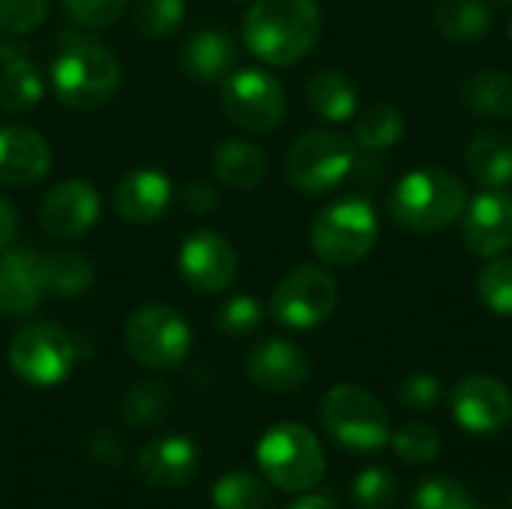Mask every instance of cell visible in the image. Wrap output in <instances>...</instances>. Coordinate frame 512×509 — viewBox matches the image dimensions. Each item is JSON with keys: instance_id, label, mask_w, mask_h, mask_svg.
<instances>
[{"instance_id": "obj_1", "label": "cell", "mask_w": 512, "mask_h": 509, "mask_svg": "<svg viewBox=\"0 0 512 509\" xmlns=\"http://www.w3.org/2000/svg\"><path fill=\"white\" fill-rule=\"evenodd\" d=\"M318 39V0H255L243 21L246 48L270 66H291L303 60Z\"/></svg>"}, {"instance_id": "obj_2", "label": "cell", "mask_w": 512, "mask_h": 509, "mask_svg": "<svg viewBox=\"0 0 512 509\" xmlns=\"http://www.w3.org/2000/svg\"><path fill=\"white\" fill-rule=\"evenodd\" d=\"M123 84L120 60L99 42L75 39L51 60V90L66 108L93 111L108 105Z\"/></svg>"}, {"instance_id": "obj_3", "label": "cell", "mask_w": 512, "mask_h": 509, "mask_svg": "<svg viewBox=\"0 0 512 509\" xmlns=\"http://www.w3.org/2000/svg\"><path fill=\"white\" fill-rule=\"evenodd\" d=\"M465 207L468 195L462 180L441 168H420L405 174L390 195V213L396 225L411 234H435L453 225Z\"/></svg>"}, {"instance_id": "obj_4", "label": "cell", "mask_w": 512, "mask_h": 509, "mask_svg": "<svg viewBox=\"0 0 512 509\" xmlns=\"http://www.w3.org/2000/svg\"><path fill=\"white\" fill-rule=\"evenodd\" d=\"M324 432L351 453H378L390 444V417L384 405L357 384H336L321 402Z\"/></svg>"}, {"instance_id": "obj_5", "label": "cell", "mask_w": 512, "mask_h": 509, "mask_svg": "<svg viewBox=\"0 0 512 509\" xmlns=\"http://www.w3.org/2000/svg\"><path fill=\"white\" fill-rule=\"evenodd\" d=\"M258 468L264 477L291 495L309 492L327 468L318 438L300 423H279L258 441Z\"/></svg>"}, {"instance_id": "obj_6", "label": "cell", "mask_w": 512, "mask_h": 509, "mask_svg": "<svg viewBox=\"0 0 512 509\" xmlns=\"http://www.w3.org/2000/svg\"><path fill=\"white\" fill-rule=\"evenodd\" d=\"M378 240L375 207L363 198H342L327 204L312 225V249L330 267H354Z\"/></svg>"}, {"instance_id": "obj_7", "label": "cell", "mask_w": 512, "mask_h": 509, "mask_svg": "<svg viewBox=\"0 0 512 509\" xmlns=\"http://www.w3.org/2000/svg\"><path fill=\"white\" fill-rule=\"evenodd\" d=\"M126 348L144 369L168 372L189 357L192 327L174 306L147 303L138 306L126 321Z\"/></svg>"}, {"instance_id": "obj_8", "label": "cell", "mask_w": 512, "mask_h": 509, "mask_svg": "<svg viewBox=\"0 0 512 509\" xmlns=\"http://www.w3.org/2000/svg\"><path fill=\"white\" fill-rule=\"evenodd\" d=\"M357 162V147L333 132V129H312L294 141L285 159V171L294 189L306 195H324L336 189Z\"/></svg>"}, {"instance_id": "obj_9", "label": "cell", "mask_w": 512, "mask_h": 509, "mask_svg": "<svg viewBox=\"0 0 512 509\" xmlns=\"http://www.w3.org/2000/svg\"><path fill=\"white\" fill-rule=\"evenodd\" d=\"M222 108L237 129L267 135L282 126L288 99L276 75L264 69H231L222 78Z\"/></svg>"}, {"instance_id": "obj_10", "label": "cell", "mask_w": 512, "mask_h": 509, "mask_svg": "<svg viewBox=\"0 0 512 509\" xmlns=\"http://www.w3.org/2000/svg\"><path fill=\"white\" fill-rule=\"evenodd\" d=\"M9 366L24 384L54 387L66 381V375L75 366V342L63 327L48 321H33L12 336Z\"/></svg>"}, {"instance_id": "obj_11", "label": "cell", "mask_w": 512, "mask_h": 509, "mask_svg": "<svg viewBox=\"0 0 512 509\" xmlns=\"http://www.w3.org/2000/svg\"><path fill=\"white\" fill-rule=\"evenodd\" d=\"M339 303V285L324 267L303 264L291 270L270 297V315L288 330H312L324 324Z\"/></svg>"}, {"instance_id": "obj_12", "label": "cell", "mask_w": 512, "mask_h": 509, "mask_svg": "<svg viewBox=\"0 0 512 509\" xmlns=\"http://www.w3.org/2000/svg\"><path fill=\"white\" fill-rule=\"evenodd\" d=\"M177 267H180L183 282L192 291L222 294L234 285L240 261H237L234 246L222 234H216L210 228H198L183 240Z\"/></svg>"}, {"instance_id": "obj_13", "label": "cell", "mask_w": 512, "mask_h": 509, "mask_svg": "<svg viewBox=\"0 0 512 509\" xmlns=\"http://www.w3.org/2000/svg\"><path fill=\"white\" fill-rule=\"evenodd\" d=\"M456 423L471 435H495L512 423L510 390L492 375H468L450 393Z\"/></svg>"}, {"instance_id": "obj_14", "label": "cell", "mask_w": 512, "mask_h": 509, "mask_svg": "<svg viewBox=\"0 0 512 509\" xmlns=\"http://www.w3.org/2000/svg\"><path fill=\"white\" fill-rule=\"evenodd\" d=\"M102 213L99 192L84 180H63L54 189H48L42 207H39V225L54 240H72L87 234Z\"/></svg>"}, {"instance_id": "obj_15", "label": "cell", "mask_w": 512, "mask_h": 509, "mask_svg": "<svg viewBox=\"0 0 512 509\" xmlns=\"http://www.w3.org/2000/svg\"><path fill=\"white\" fill-rule=\"evenodd\" d=\"M45 255L30 246L0 252V318H24L39 309L45 291Z\"/></svg>"}, {"instance_id": "obj_16", "label": "cell", "mask_w": 512, "mask_h": 509, "mask_svg": "<svg viewBox=\"0 0 512 509\" xmlns=\"http://www.w3.org/2000/svg\"><path fill=\"white\" fill-rule=\"evenodd\" d=\"M465 249L480 258L504 255L512 246V195L510 192H480L462 222Z\"/></svg>"}, {"instance_id": "obj_17", "label": "cell", "mask_w": 512, "mask_h": 509, "mask_svg": "<svg viewBox=\"0 0 512 509\" xmlns=\"http://www.w3.org/2000/svg\"><path fill=\"white\" fill-rule=\"evenodd\" d=\"M171 198L174 186L168 174H162L159 168H132L117 180L111 207L129 225H150L168 213Z\"/></svg>"}, {"instance_id": "obj_18", "label": "cell", "mask_w": 512, "mask_h": 509, "mask_svg": "<svg viewBox=\"0 0 512 509\" xmlns=\"http://www.w3.org/2000/svg\"><path fill=\"white\" fill-rule=\"evenodd\" d=\"M246 375L267 393H291L312 375V360L288 339H264L246 354Z\"/></svg>"}, {"instance_id": "obj_19", "label": "cell", "mask_w": 512, "mask_h": 509, "mask_svg": "<svg viewBox=\"0 0 512 509\" xmlns=\"http://www.w3.org/2000/svg\"><path fill=\"white\" fill-rule=\"evenodd\" d=\"M198 471V447L186 435H162L138 453V474L150 489L186 486Z\"/></svg>"}, {"instance_id": "obj_20", "label": "cell", "mask_w": 512, "mask_h": 509, "mask_svg": "<svg viewBox=\"0 0 512 509\" xmlns=\"http://www.w3.org/2000/svg\"><path fill=\"white\" fill-rule=\"evenodd\" d=\"M51 168L48 141L21 123L0 126V183L3 186H30L42 180Z\"/></svg>"}, {"instance_id": "obj_21", "label": "cell", "mask_w": 512, "mask_h": 509, "mask_svg": "<svg viewBox=\"0 0 512 509\" xmlns=\"http://www.w3.org/2000/svg\"><path fill=\"white\" fill-rule=\"evenodd\" d=\"M45 96V78L18 45H0V108L9 114L33 111Z\"/></svg>"}, {"instance_id": "obj_22", "label": "cell", "mask_w": 512, "mask_h": 509, "mask_svg": "<svg viewBox=\"0 0 512 509\" xmlns=\"http://www.w3.org/2000/svg\"><path fill=\"white\" fill-rule=\"evenodd\" d=\"M234 63H237V45L219 27L198 30L195 36L186 39V45L180 51L183 72L195 81H204V84L222 81L234 69Z\"/></svg>"}, {"instance_id": "obj_23", "label": "cell", "mask_w": 512, "mask_h": 509, "mask_svg": "<svg viewBox=\"0 0 512 509\" xmlns=\"http://www.w3.org/2000/svg\"><path fill=\"white\" fill-rule=\"evenodd\" d=\"M213 171L228 189L252 192L267 180V156L252 141L228 138L213 153Z\"/></svg>"}, {"instance_id": "obj_24", "label": "cell", "mask_w": 512, "mask_h": 509, "mask_svg": "<svg viewBox=\"0 0 512 509\" xmlns=\"http://www.w3.org/2000/svg\"><path fill=\"white\" fill-rule=\"evenodd\" d=\"M465 165L471 177L489 189H498L512 180V138L504 132L486 129L474 135L465 150Z\"/></svg>"}, {"instance_id": "obj_25", "label": "cell", "mask_w": 512, "mask_h": 509, "mask_svg": "<svg viewBox=\"0 0 512 509\" xmlns=\"http://www.w3.org/2000/svg\"><path fill=\"white\" fill-rule=\"evenodd\" d=\"M306 102L321 120L345 123L357 111V84L351 81V75H345L339 69L318 72L306 84Z\"/></svg>"}, {"instance_id": "obj_26", "label": "cell", "mask_w": 512, "mask_h": 509, "mask_svg": "<svg viewBox=\"0 0 512 509\" xmlns=\"http://www.w3.org/2000/svg\"><path fill=\"white\" fill-rule=\"evenodd\" d=\"M432 21L441 36L453 42H474L492 30L495 12L486 0H438Z\"/></svg>"}, {"instance_id": "obj_27", "label": "cell", "mask_w": 512, "mask_h": 509, "mask_svg": "<svg viewBox=\"0 0 512 509\" xmlns=\"http://www.w3.org/2000/svg\"><path fill=\"white\" fill-rule=\"evenodd\" d=\"M42 273H45V291L60 297V300L81 297L96 282V270H93L90 258L75 252V249H63V252L45 255Z\"/></svg>"}, {"instance_id": "obj_28", "label": "cell", "mask_w": 512, "mask_h": 509, "mask_svg": "<svg viewBox=\"0 0 512 509\" xmlns=\"http://www.w3.org/2000/svg\"><path fill=\"white\" fill-rule=\"evenodd\" d=\"M462 102L480 117H510L512 114V78L498 69L474 72L462 90Z\"/></svg>"}, {"instance_id": "obj_29", "label": "cell", "mask_w": 512, "mask_h": 509, "mask_svg": "<svg viewBox=\"0 0 512 509\" xmlns=\"http://www.w3.org/2000/svg\"><path fill=\"white\" fill-rule=\"evenodd\" d=\"M402 135H405V117L399 108L387 102L369 105L357 120V144L369 153H381L393 147L396 141H402Z\"/></svg>"}, {"instance_id": "obj_30", "label": "cell", "mask_w": 512, "mask_h": 509, "mask_svg": "<svg viewBox=\"0 0 512 509\" xmlns=\"http://www.w3.org/2000/svg\"><path fill=\"white\" fill-rule=\"evenodd\" d=\"M213 509H273V495L261 477L234 471L213 486Z\"/></svg>"}, {"instance_id": "obj_31", "label": "cell", "mask_w": 512, "mask_h": 509, "mask_svg": "<svg viewBox=\"0 0 512 509\" xmlns=\"http://www.w3.org/2000/svg\"><path fill=\"white\" fill-rule=\"evenodd\" d=\"M168 411H171V393L159 381H141V384L129 387L123 402H120L123 420L135 429H147V426L162 423V417Z\"/></svg>"}, {"instance_id": "obj_32", "label": "cell", "mask_w": 512, "mask_h": 509, "mask_svg": "<svg viewBox=\"0 0 512 509\" xmlns=\"http://www.w3.org/2000/svg\"><path fill=\"white\" fill-rule=\"evenodd\" d=\"M186 18V0H135L132 21L135 30L147 39L171 36Z\"/></svg>"}, {"instance_id": "obj_33", "label": "cell", "mask_w": 512, "mask_h": 509, "mask_svg": "<svg viewBox=\"0 0 512 509\" xmlns=\"http://www.w3.org/2000/svg\"><path fill=\"white\" fill-rule=\"evenodd\" d=\"M483 306L501 318H512V255H495L477 276Z\"/></svg>"}, {"instance_id": "obj_34", "label": "cell", "mask_w": 512, "mask_h": 509, "mask_svg": "<svg viewBox=\"0 0 512 509\" xmlns=\"http://www.w3.org/2000/svg\"><path fill=\"white\" fill-rule=\"evenodd\" d=\"M396 498H399V480L384 465L366 468L354 480V489H351L354 509H393Z\"/></svg>"}, {"instance_id": "obj_35", "label": "cell", "mask_w": 512, "mask_h": 509, "mask_svg": "<svg viewBox=\"0 0 512 509\" xmlns=\"http://www.w3.org/2000/svg\"><path fill=\"white\" fill-rule=\"evenodd\" d=\"M390 444L405 465H429L441 453V435L426 423H405L390 435Z\"/></svg>"}, {"instance_id": "obj_36", "label": "cell", "mask_w": 512, "mask_h": 509, "mask_svg": "<svg viewBox=\"0 0 512 509\" xmlns=\"http://www.w3.org/2000/svg\"><path fill=\"white\" fill-rule=\"evenodd\" d=\"M411 509H474L468 489L453 477H429L411 495Z\"/></svg>"}, {"instance_id": "obj_37", "label": "cell", "mask_w": 512, "mask_h": 509, "mask_svg": "<svg viewBox=\"0 0 512 509\" xmlns=\"http://www.w3.org/2000/svg\"><path fill=\"white\" fill-rule=\"evenodd\" d=\"M261 321H264V309L249 294H237V297L225 300L216 315V324L225 336H249L261 327Z\"/></svg>"}, {"instance_id": "obj_38", "label": "cell", "mask_w": 512, "mask_h": 509, "mask_svg": "<svg viewBox=\"0 0 512 509\" xmlns=\"http://www.w3.org/2000/svg\"><path fill=\"white\" fill-rule=\"evenodd\" d=\"M129 0H63V12L84 30H105L120 21Z\"/></svg>"}, {"instance_id": "obj_39", "label": "cell", "mask_w": 512, "mask_h": 509, "mask_svg": "<svg viewBox=\"0 0 512 509\" xmlns=\"http://www.w3.org/2000/svg\"><path fill=\"white\" fill-rule=\"evenodd\" d=\"M51 0H0V30L9 36H24L42 27Z\"/></svg>"}, {"instance_id": "obj_40", "label": "cell", "mask_w": 512, "mask_h": 509, "mask_svg": "<svg viewBox=\"0 0 512 509\" xmlns=\"http://www.w3.org/2000/svg\"><path fill=\"white\" fill-rule=\"evenodd\" d=\"M396 396L408 411H432L441 402V381L429 372H414L399 384Z\"/></svg>"}, {"instance_id": "obj_41", "label": "cell", "mask_w": 512, "mask_h": 509, "mask_svg": "<svg viewBox=\"0 0 512 509\" xmlns=\"http://www.w3.org/2000/svg\"><path fill=\"white\" fill-rule=\"evenodd\" d=\"M183 204H186L189 210H195V213H207V210H213V207L219 204V195H216V189H213L210 183L195 180V183H189V186L183 189Z\"/></svg>"}, {"instance_id": "obj_42", "label": "cell", "mask_w": 512, "mask_h": 509, "mask_svg": "<svg viewBox=\"0 0 512 509\" xmlns=\"http://www.w3.org/2000/svg\"><path fill=\"white\" fill-rule=\"evenodd\" d=\"M15 231H18V213H15V207H12V201L0 195V252H3L6 246H12Z\"/></svg>"}, {"instance_id": "obj_43", "label": "cell", "mask_w": 512, "mask_h": 509, "mask_svg": "<svg viewBox=\"0 0 512 509\" xmlns=\"http://www.w3.org/2000/svg\"><path fill=\"white\" fill-rule=\"evenodd\" d=\"M288 509H339L330 498H321V495H306L300 501H294Z\"/></svg>"}, {"instance_id": "obj_44", "label": "cell", "mask_w": 512, "mask_h": 509, "mask_svg": "<svg viewBox=\"0 0 512 509\" xmlns=\"http://www.w3.org/2000/svg\"><path fill=\"white\" fill-rule=\"evenodd\" d=\"M507 36H510V42H512V18H510V27H507Z\"/></svg>"}, {"instance_id": "obj_45", "label": "cell", "mask_w": 512, "mask_h": 509, "mask_svg": "<svg viewBox=\"0 0 512 509\" xmlns=\"http://www.w3.org/2000/svg\"><path fill=\"white\" fill-rule=\"evenodd\" d=\"M501 3H512V0H501Z\"/></svg>"}]
</instances>
